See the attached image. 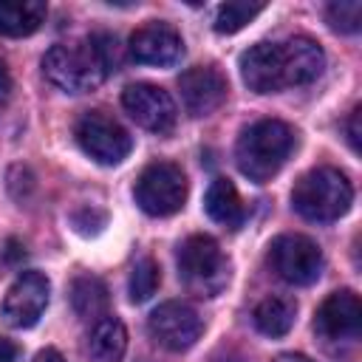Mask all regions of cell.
I'll list each match as a JSON object with an SVG mask.
<instances>
[{
  "instance_id": "27",
  "label": "cell",
  "mask_w": 362,
  "mask_h": 362,
  "mask_svg": "<svg viewBox=\"0 0 362 362\" xmlns=\"http://www.w3.org/2000/svg\"><path fill=\"white\" fill-rule=\"evenodd\" d=\"M8 93H11V76L6 71V62L0 59V107L8 102Z\"/></svg>"
},
{
  "instance_id": "5",
  "label": "cell",
  "mask_w": 362,
  "mask_h": 362,
  "mask_svg": "<svg viewBox=\"0 0 362 362\" xmlns=\"http://www.w3.org/2000/svg\"><path fill=\"white\" fill-rule=\"evenodd\" d=\"M178 277L198 297H215L229 283V263L209 235H189L178 246Z\"/></svg>"
},
{
  "instance_id": "6",
  "label": "cell",
  "mask_w": 362,
  "mask_h": 362,
  "mask_svg": "<svg viewBox=\"0 0 362 362\" xmlns=\"http://www.w3.org/2000/svg\"><path fill=\"white\" fill-rule=\"evenodd\" d=\"M136 204L156 218L173 215L184 206L187 201V178L178 164L173 161H153L141 170L133 187Z\"/></svg>"
},
{
  "instance_id": "3",
  "label": "cell",
  "mask_w": 362,
  "mask_h": 362,
  "mask_svg": "<svg viewBox=\"0 0 362 362\" xmlns=\"http://www.w3.org/2000/svg\"><path fill=\"white\" fill-rule=\"evenodd\" d=\"M294 144H297V133L286 122L260 119V122L249 124L238 139V147H235L238 170L249 181L263 184L283 170Z\"/></svg>"
},
{
  "instance_id": "9",
  "label": "cell",
  "mask_w": 362,
  "mask_h": 362,
  "mask_svg": "<svg viewBox=\"0 0 362 362\" xmlns=\"http://www.w3.org/2000/svg\"><path fill=\"white\" fill-rule=\"evenodd\" d=\"M147 331H150V337L161 348H167V351H187V348H192L201 339L204 320H201V314L189 303L167 300V303H161L150 314Z\"/></svg>"
},
{
  "instance_id": "28",
  "label": "cell",
  "mask_w": 362,
  "mask_h": 362,
  "mask_svg": "<svg viewBox=\"0 0 362 362\" xmlns=\"http://www.w3.org/2000/svg\"><path fill=\"white\" fill-rule=\"evenodd\" d=\"M34 362H65V356L59 351H54V348H45V351H40L34 356Z\"/></svg>"
},
{
  "instance_id": "8",
  "label": "cell",
  "mask_w": 362,
  "mask_h": 362,
  "mask_svg": "<svg viewBox=\"0 0 362 362\" xmlns=\"http://www.w3.org/2000/svg\"><path fill=\"white\" fill-rule=\"evenodd\" d=\"M269 266L280 280L308 286L322 272V252L305 235H277L269 246Z\"/></svg>"
},
{
  "instance_id": "15",
  "label": "cell",
  "mask_w": 362,
  "mask_h": 362,
  "mask_svg": "<svg viewBox=\"0 0 362 362\" xmlns=\"http://www.w3.org/2000/svg\"><path fill=\"white\" fill-rule=\"evenodd\" d=\"M127 351V331L119 317L107 314L90 325L85 339V362H122Z\"/></svg>"
},
{
  "instance_id": "23",
  "label": "cell",
  "mask_w": 362,
  "mask_h": 362,
  "mask_svg": "<svg viewBox=\"0 0 362 362\" xmlns=\"http://www.w3.org/2000/svg\"><path fill=\"white\" fill-rule=\"evenodd\" d=\"M71 221H74L76 232H82V235H99L102 226H105V212H99L93 206H82V209H76L71 215Z\"/></svg>"
},
{
  "instance_id": "1",
  "label": "cell",
  "mask_w": 362,
  "mask_h": 362,
  "mask_svg": "<svg viewBox=\"0 0 362 362\" xmlns=\"http://www.w3.org/2000/svg\"><path fill=\"white\" fill-rule=\"evenodd\" d=\"M325 68V54L311 37L255 42L240 54V76L255 93H277L314 82Z\"/></svg>"
},
{
  "instance_id": "4",
  "label": "cell",
  "mask_w": 362,
  "mask_h": 362,
  "mask_svg": "<svg viewBox=\"0 0 362 362\" xmlns=\"http://www.w3.org/2000/svg\"><path fill=\"white\" fill-rule=\"evenodd\" d=\"M351 201H354L351 181L337 167H314L305 175H300L291 189V206L297 209V215L314 223L337 221L339 215L348 212Z\"/></svg>"
},
{
  "instance_id": "7",
  "label": "cell",
  "mask_w": 362,
  "mask_h": 362,
  "mask_svg": "<svg viewBox=\"0 0 362 362\" xmlns=\"http://www.w3.org/2000/svg\"><path fill=\"white\" fill-rule=\"evenodd\" d=\"M76 144L82 147L85 156H90L96 164H119L127 158V153L133 150V139L130 133L105 110H88L76 119L74 127Z\"/></svg>"
},
{
  "instance_id": "10",
  "label": "cell",
  "mask_w": 362,
  "mask_h": 362,
  "mask_svg": "<svg viewBox=\"0 0 362 362\" xmlns=\"http://www.w3.org/2000/svg\"><path fill=\"white\" fill-rule=\"evenodd\" d=\"M122 105H124L127 116L144 130H153V133L164 136V133H170L175 127V119H178L175 102L158 85H150V82L127 85L122 90Z\"/></svg>"
},
{
  "instance_id": "24",
  "label": "cell",
  "mask_w": 362,
  "mask_h": 362,
  "mask_svg": "<svg viewBox=\"0 0 362 362\" xmlns=\"http://www.w3.org/2000/svg\"><path fill=\"white\" fill-rule=\"evenodd\" d=\"M23 257H25V246L20 243V240H6V249H3V263L6 266H17V263H23Z\"/></svg>"
},
{
  "instance_id": "19",
  "label": "cell",
  "mask_w": 362,
  "mask_h": 362,
  "mask_svg": "<svg viewBox=\"0 0 362 362\" xmlns=\"http://www.w3.org/2000/svg\"><path fill=\"white\" fill-rule=\"evenodd\" d=\"M294 317H297V305H294V300H286V297H266L252 311L255 328L266 337L288 334L291 325H294Z\"/></svg>"
},
{
  "instance_id": "22",
  "label": "cell",
  "mask_w": 362,
  "mask_h": 362,
  "mask_svg": "<svg viewBox=\"0 0 362 362\" xmlns=\"http://www.w3.org/2000/svg\"><path fill=\"white\" fill-rule=\"evenodd\" d=\"M325 20L339 34H356L362 25V3L359 0H339L325 8Z\"/></svg>"
},
{
  "instance_id": "16",
  "label": "cell",
  "mask_w": 362,
  "mask_h": 362,
  "mask_svg": "<svg viewBox=\"0 0 362 362\" xmlns=\"http://www.w3.org/2000/svg\"><path fill=\"white\" fill-rule=\"evenodd\" d=\"M45 3L40 0H0V34L28 37L45 23Z\"/></svg>"
},
{
  "instance_id": "17",
  "label": "cell",
  "mask_w": 362,
  "mask_h": 362,
  "mask_svg": "<svg viewBox=\"0 0 362 362\" xmlns=\"http://www.w3.org/2000/svg\"><path fill=\"white\" fill-rule=\"evenodd\" d=\"M71 305H74L76 317L85 320V322H96V320L107 317V308H110L107 286L93 274L74 277V283H71Z\"/></svg>"
},
{
  "instance_id": "2",
  "label": "cell",
  "mask_w": 362,
  "mask_h": 362,
  "mask_svg": "<svg viewBox=\"0 0 362 362\" xmlns=\"http://www.w3.org/2000/svg\"><path fill=\"white\" fill-rule=\"evenodd\" d=\"M122 65L119 42L113 34H90L76 42H57L42 57V71L48 82L68 93H88L99 88Z\"/></svg>"
},
{
  "instance_id": "26",
  "label": "cell",
  "mask_w": 362,
  "mask_h": 362,
  "mask_svg": "<svg viewBox=\"0 0 362 362\" xmlns=\"http://www.w3.org/2000/svg\"><path fill=\"white\" fill-rule=\"evenodd\" d=\"M0 362H20V348L6 337H0Z\"/></svg>"
},
{
  "instance_id": "11",
  "label": "cell",
  "mask_w": 362,
  "mask_h": 362,
  "mask_svg": "<svg viewBox=\"0 0 362 362\" xmlns=\"http://www.w3.org/2000/svg\"><path fill=\"white\" fill-rule=\"evenodd\" d=\"M48 294H51V283L45 274L40 272H23L6 291L3 303H0V317L11 325V328H31L45 305H48Z\"/></svg>"
},
{
  "instance_id": "21",
  "label": "cell",
  "mask_w": 362,
  "mask_h": 362,
  "mask_svg": "<svg viewBox=\"0 0 362 362\" xmlns=\"http://www.w3.org/2000/svg\"><path fill=\"white\" fill-rule=\"evenodd\" d=\"M158 283H161V269H158V263L150 260V257L139 260V263L133 266V272H130V283H127L130 300H133V303H147V300L156 294Z\"/></svg>"
},
{
  "instance_id": "29",
  "label": "cell",
  "mask_w": 362,
  "mask_h": 362,
  "mask_svg": "<svg viewBox=\"0 0 362 362\" xmlns=\"http://www.w3.org/2000/svg\"><path fill=\"white\" fill-rule=\"evenodd\" d=\"M274 362H314V359H308L305 354H280Z\"/></svg>"
},
{
  "instance_id": "12",
  "label": "cell",
  "mask_w": 362,
  "mask_h": 362,
  "mask_svg": "<svg viewBox=\"0 0 362 362\" xmlns=\"http://www.w3.org/2000/svg\"><path fill=\"white\" fill-rule=\"evenodd\" d=\"M178 88H181V102L187 113L198 119V116H209L223 105L229 82L215 65H195L181 74Z\"/></svg>"
},
{
  "instance_id": "25",
  "label": "cell",
  "mask_w": 362,
  "mask_h": 362,
  "mask_svg": "<svg viewBox=\"0 0 362 362\" xmlns=\"http://www.w3.org/2000/svg\"><path fill=\"white\" fill-rule=\"evenodd\" d=\"M359 116H362V107L356 105V107L351 110V116H348V124H345V130H348V141H351L354 150H359Z\"/></svg>"
},
{
  "instance_id": "14",
  "label": "cell",
  "mask_w": 362,
  "mask_h": 362,
  "mask_svg": "<svg viewBox=\"0 0 362 362\" xmlns=\"http://www.w3.org/2000/svg\"><path fill=\"white\" fill-rule=\"evenodd\" d=\"M181 54H184V40L170 23L153 20L147 25L136 28L130 37V57L141 65L167 68V65H175L181 59Z\"/></svg>"
},
{
  "instance_id": "13",
  "label": "cell",
  "mask_w": 362,
  "mask_h": 362,
  "mask_svg": "<svg viewBox=\"0 0 362 362\" xmlns=\"http://www.w3.org/2000/svg\"><path fill=\"white\" fill-rule=\"evenodd\" d=\"M314 328L322 339L342 342V339H356L362 328V305L359 297L351 288L334 291L322 300L314 317Z\"/></svg>"
},
{
  "instance_id": "18",
  "label": "cell",
  "mask_w": 362,
  "mask_h": 362,
  "mask_svg": "<svg viewBox=\"0 0 362 362\" xmlns=\"http://www.w3.org/2000/svg\"><path fill=\"white\" fill-rule=\"evenodd\" d=\"M204 206H206V215L212 221H218L221 226H226V229H238L243 223V218H246L240 195H238V189H235V184L229 178H215L209 184Z\"/></svg>"
},
{
  "instance_id": "20",
  "label": "cell",
  "mask_w": 362,
  "mask_h": 362,
  "mask_svg": "<svg viewBox=\"0 0 362 362\" xmlns=\"http://www.w3.org/2000/svg\"><path fill=\"white\" fill-rule=\"evenodd\" d=\"M266 6L263 3H223L215 14V31L218 34H235L246 23H252Z\"/></svg>"
}]
</instances>
